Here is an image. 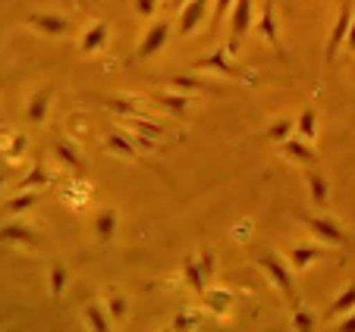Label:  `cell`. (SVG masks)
<instances>
[{"label":"cell","instance_id":"6da1fadb","mask_svg":"<svg viewBox=\"0 0 355 332\" xmlns=\"http://www.w3.org/2000/svg\"><path fill=\"white\" fill-rule=\"evenodd\" d=\"M192 69H208V73H217V75H227V79H239V82H248L252 85V75L245 73L242 66H236V63H230V50L227 47H217L211 57H201V60L192 63Z\"/></svg>","mask_w":355,"mask_h":332},{"label":"cell","instance_id":"7a4b0ae2","mask_svg":"<svg viewBox=\"0 0 355 332\" xmlns=\"http://www.w3.org/2000/svg\"><path fill=\"white\" fill-rule=\"evenodd\" d=\"M258 266L268 273V279L283 292V298H286L293 307H299V298H295V286H293V279H289V273L283 270L280 257H274V254H261V257H258Z\"/></svg>","mask_w":355,"mask_h":332},{"label":"cell","instance_id":"3957f363","mask_svg":"<svg viewBox=\"0 0 355 332\" xmlns=\"http://www.w3.org/2000/svg\"><path fill=\"white\" fill-rule=\"evenodd\" d=\"M352 0H343L340 7V16L334 22V32H330V41H327V66H334V57L343 44H346V35H349V26H352Z\"/></svg>","mask_w":355,"mask_h":332},{"label":"cell","instance_id":"277c9868","mask_svg":"<svg viewBox=\"0 0 355 332\" xmlns=\"http://www.w3.org/2000/svg\"><path fill=\"white\" fill-rule=\"evenodd\" d=\"M248 26H252V0H236V7H233V26H230V41H227V50L230 53L239 50V41L245 38Z\"/></svg>","mask_w":355,"mask_h":332},{"label":"cell","instance_id":"5b68a950","mask_svg":"<svg viewBox=\"0 0 355 332\" xmlns=\"http://www.w3.org/2000/svg\"><path fill=\"white\" fill-rule=\"evenodd\" d=\"M167 38H170V22H155V26L148 28V35L141 38V44H139V57L141 60H148V57H155L157 50H161L164 44H167Z\"/></svg>","mask_w":355,"mask_h":332},{"label":"cell","instance_id":"8992f818","mask_svg":"<svg viewBox=\"0 0 355 332\" xmlns=\"http://www.w3.org/2000/svg\"><path fill=\"white\" fill-rule=\"evenodd\" d=\"M305 226H309L321 241H330V245H343V241H346L343 229L336 226L334 219H327V216H309V219H305Z\"/></svg>","mask_w":355,"mask_h":332},{"label":"cell","instance_id":"52a82bcc","mask_svg":"<svg viewBox=\"0 0 355 332\" xmlns=\"http://www.w3.org/2000/svg\"><path fill=\"white\" fill-rule=\"evenodd\" d=\"M205 13H208V0H189L186 7H182V16H180V32L192 35L195 26L205 19Z\"/></svg>","mask_w":355,"mask_h":332},{"label":"cell","instance_id":"ba28073f","mask_svg":"<svg viewBox=\"0 0 355 332\" xmlns=\"http://www.w3.org/2000/svg\"><path fill=\"white\" fill-rule=\"evenodd\" d=\"M0 241H7V245H28V248H35V245H38V235H35L28 226H22V223H10V226L0 229Z\"/></svg>","mask_w":355,"mask_h":332},{"label":"cell","instance_id":"9c48e42d","mask_svg":"<svg viewBox=\"0 0 355 332\" xmlns=\"http://www.w3.org/2000/svg\"><path fill=\"white\" fill-rule=\"evenodd\" d=\"M54 154L69 166V169H73L76 179H79V182L85 179V160H82L79 154H76V147L69 145V141H57V145H54Z\"/></svg>","mask_w":355,"mask_h":332},{"label":"cell","instance_id":"30bf717a","mask_svg":"<svg viewBox=\"0 0 355 332\" xmlns=\"http://www.w3.org/2000/svg\"><path fill=\"white\" fill-rule=\"evenodd\" d=\"M258 35L268 38L270 44H280V35H277V22H274V0H264L261 7V19H258Z\"/></svg>","mask_w":355,"mask_h":332},{"label":"cell","instance_id":"8fae6325","mask_svg":"<svg viewBox=\"0 0 355 332\" xmlns=\"http://www.w3.org/2000/svg\"><path fill=\"white\" fill-rule=\"evenodd\" d=\"M32 28H38V32H44V35H63L69 28V22L63 19V16H44V13H35L32 19Z\"/></svg>","mask_w":355,"mask_h":332},{"label":"cell","instance_id":"7c38bea8","mask_svg":"<svg viewBox=\"0 0 355 332\" xmlns=\"http://www.w3.org/2000/svg\"><path fill=\"white\" fill-rule=\"evenodd\" d=\"M182 270H186V282L189 286L195 288V295H201V298H205V295H208V286H205V273H201V264L195 257H186L182 260Z\"/></svg>","mask_w":355,"mask_h":332},{"label":"cell","instance_id":"4fadbf2b","mask_svg":"<svg viewBox=\"0 0 355 332\" xmlns=\"http://www.w3.org/2000/svg\"><path fill=\"white\" fill-rule=\"evenodd\" d=\"M324 248H318V245H299V248H289V260H293V266L295 270H305V266L311 264V260H318V257H324Z\"/></svg>","mask_w":355,"mask_h":332},{"label":"cell","instance_id":"5bb4252c","mask_svg":"<svg viewBox=\"0 0 355 332\" xmlns=\"http://www.w3.org/2000/svg\"><path fill=\"white\" fill-rule=\"evenodd\" d=\"M104 44H107V22H94V26L82 35V50L94 53V50H101Z\"/></svg>","mask_w":355,"mask_h":332},{"label":"cell","instance_id":"9a60e30c","mask_svg":"<svg viewBox=\"0 0 355 332\" xmlns=\"http://www.w3.org/2000/svg\"><path fill=\"white\" fill-rule=\"evenodd\" d=\"M305 182H309L311 201H315L318 207H324V204H327V194H330V185H327V179H324L321 173H315V169H309V173H305Z\"/></svg>","mask_w":355,"mask_h":332},{"label":"cell","instance_id":"2e32d148","mask_svg":"<svg viewBox=\"0 0 355 332\" xmlns=\"http://www.w3.org/2000/svg\"><path fill=\"white\" fill-rule=\"evenodd\" d=\"M280 147H283V154H286V157H293V160H299V163H305V166H309V163H315V151H311V147L309 145H305V141H280Z\"/></svg>","mask_w":355,"mask_h":332},{"label":"cell","instance_id":"e0dca14e","mask_svg":"<svg viewBox=\"0 0 355 332\" xmlns=\"http://www.w3.org/2000/svg\"><path fill=\"white\" fill-rule=\"evenodd\" d=\"M157 104H161L164 107V110H170V113H173V116H180V113H186V107H189V98H186V94H167V91H164V94H157Z\"/></svg>","mask_w":355,"mask_h":332},{"label":"cell","instance_id":"ac0fdd59","mask_svg":"<svg viewBox=\"0 0 355 332\" xmlns=\"http://www.w3.org/2000/svg\"><path fill=\"white\" fill-rule=\"evenodd\" d=\"M208 311H214L217 317H220V313H227L230 307H233V295L230 292H223V288H217V292H208Z\"/></svg>","mask_w":355,"mask_h":332},{"label":"cell","instance_id":"d6986e66","mask_svg":"<svg viewBox=\"0 0 355 332\" xmlns=\"http://www.w3.org/2000/svg\"><path fill=\"white\" fill-rule=\"evenodd\" d=\"M47 104H51V91H38L28 104V120L32 122H44V113H47Z\"/></svg>","mask_w":355,"mask_h":332},{"label":"cell","instance_id":"ffe728a7","mask_svg":"<svg viewBox=\"0 0 355 332\" xmlns=\"http://www.w3.org/2000/svg\"><path fill=\"white\" fill-rule=\"evenodd\" d=\"M129 126L139 129L141 135H151V138H157V135L164 132V126L161 122H155L151 116H129Z\"/></svg>","mask_w":355,"mask_h":332},{"label":"cell","instance_id":"44dd1931","mask_svg":"<svg viewBox=\"0 0 355 332\" xmlns=\"http://www.w3.org/2000/svg\"><path fill=\"white\" fill-rule=\"evenodd\" d=\"M170 85L176 88V91H182V94H189V91H208V85L201 79H195V75H173L170 79Z\"/></svg>","mask_w":355,"mask_h":332},{"label":"cell","instance_id":"7402d4cb","mask_svg":"<svg viewBox=\"0 0 355 332\" xmlns=\"http://www.w3.org/2000/svg\"><path fill=\"white\" fill-rule=\"evenodd\" d=\"M104 104H107V110H114V113H120V116H145V110H141V107H135L132 100L107 98V100H104Z\"/></svg>","mask_w":355,"mask_h":332},{"label":"cell","instance_id":"603a6c76","mask_svg":"<svg viewBox=\"0 0 355 332\" xmlns=\"http://www.w3.org/2000/svg\"><path fill=\"white\" fill-rule=\"evenodd\" d=\"M104 145H107V151H114L116 157H132L135 154V141H129V138H123V135H107V141H104Z\"/></svg>","mask_w":355,"mask_h":332},{"label":"cell","instance_id":"cb8c5ba5","mask_svg":"<svg viewBox=\"0 0 355 332\" xmlns=\"http://www.w3.org/2000/svg\"><path fill=\"white\" fill-rule=\"evenodd\" d=\"M114 229H116V213L114 210H104L98 216V239L101 241H110V239H114Z\"/></svg>","mask_w":355,"mask_h":332},{"label":"cell","instance_id":"d4e9b609","mask_svg":"<svg viewBox=\"0 0 355 332\" xmlns=\"http://www.w3.org/2000/svg\"><path fill=\"white\" fill-rule=\"evenodd\" d=\"M38 201H41V194L22 192L19 198H10V201H7V210H10V213H22V210H28V207H35Z\"/></svg>","mask_w":355,"mask_h":332},{"label":"cell","instance_id":"484cf974","mask_svg":"<svg viewBox=\"0 0 355 332\" xmlns=\"http://www.w3.org/2000/svg\"><path fill=\"white\" fill-rule=\"evenodd\" d=\"M85 320H88V326H92L94 332H107V329H110L107 317H104V311H101L98 304H88V307H85Z\"/></svg>","mask_w":355,"mask_h":332},{"label":"cell","instance_id":"4316f807","mask_svg":"<svg viewBox=\"0 0 355 332\" xmlns=\"http://www.w3.org/2000/svg\"><path fill=\"white\" fill-rule=\"evenodd\" d=\"M352 307H355V286H349V288H343V295L330 304V317H334V313H346V311H352Z\"/></svg>","mask_w":355,"mask_h":332},{"label":"cell","instance_id":"83f0119b","mask_svg":"<svg viewBox=\"0 0 355 332\" xmlns=\"http://www.w3.org/2000/svg\"><path fill=\"white\" fill-rule=\"evenodd\" d=\"M295 129H299V135H302L305 141L315 138V110H305V113L295 120Z\"/></svg>","mask_w":355,"mask_h":332},{"label":"cell","instance_id":"f1b7e54d","mask_svg":"<svg viewBox=\"0 0 355 332\" xmlns=\"http://www.w3.org/2000/svg\"><path fill=\"white\" fill-rule=\"evenodd\" d=\"M293 129H295V122H289V120H280V122H274V126L268 129V138L280 145V141H286V138H289V132H293Z\"/></svg>","mask_w":355,"mask_h":332},{"label":"cell","instance_id":"f546056e","mask_svg":"<svg viewBox=\"0 0 355 332\" xmlns=\"http://www.w3.org/2000/svg\"><path fill=\"white\" fill-rule=\"evenodd\" d=\"M63 288H67V270L54 266V270H51V298H60Z\"/></svg>","mask_w":355,"mask_h":332},{"label":"cell","instance_id":"4dcf8cb0","mask_svg":"<svg viewBox=\"0 0 355 332\" xmlns=\"http://www.w3.org/2000/svg\"><path fill=\"white\" fill-rule=\"evenodd\" d=\"M170 326H173V329H198L201 317H198V313H176Z\"/></svg>","mask_w":355,"mask_h":332},{"label":"cell","instance_id":"1f68e13d","mask_svg":"<svg viewBox=\"0 0 355 332\" xmlns=\"http://www.w3.org/2000/svg\"><path fill=\"white\" fill-rule=\"evenodd\" d=\"M293 326H295L299 332L315 329V317H311V313H305L302 307H295V313H293Z\"/></svg>","mask_w":355,"mask_h":332},{"label":"cell","instance_id":"d6a6232c","mask_svg":"<svg viewBox=\"0 0 355 332\" xmlns=\"http://www.w3.org/2000/svg\"><path fill=\"white\" fill-rule=\"evenodd\" d=\"M44 182H47V173H44V166H35V169H32V173H28L26 176V179H22V188H32V185H44Z\"/></svg>","mask_w":355,"mask_h":332},{"label":"cell","instance_id":"836d02e7","mask_svg":"<svg viewBox=\"0 0 355 332\" xmlns=\"http://www.w3.org/2000/svg\"><path fill=\"white\" fill-rule=\"evenodd\" d=\"M230 7H233V0H217V10H214V22H211V32H217L223 22V16L230 13Z\"/></svg>","mask_w":355,"mask_h":332},{"label":"cell","instance_id":"e575fe53","mask_svg":"<svg viewBox=\"0 0 355 332\" xmlns=\"http://www.w3.org/2000/svg\"><path fill=\"white\" fill-rule=\"evenodd\" d=\"M22 154H26V135H13V141H10V157L19 160Z\"/></svg>","mask_w":355,"mask_h":332},{"label":"cell","instance_id":"d590c367","mask_svg":"<svg viewBox=\"0 0 355 332\" xmlns=\"http://www.w3.org/2000/svg\"><path fill=\"white\" fill-rule=\"evenodd\" d=\"M201 273H205V279H211L214 276V254H201Z\"/></svg>","mask_w":355,"mask_h":332},{"label":"cell","instance_id":"8d00e7d4","mask_svg":"<svg viewBox=\"0 0 355 332\" xmlns=\"http://www.w3.org/2000/svg\"><path fill=\"white\" fill-rule=\"evenodd\" d=\"M132 141H135V145H139V147H145V151H151V147H155V138H151V135H132Z\"/></svg>","mask_w":355,"mask_h":332},{"label":"cell","instance_id":"74e56055","mask_svg":"<svg viewBox=\"0 0 355 332\" xmlns=\"http://www.w3.org/2000/svg\"><path fill=\"white\" fill-rule=\"evenodd\" d=\"M155 3H157V0H139V13L141 16H151V13H155Z\"/></svg>","mask_w":355,"mask_h":332},{"label":"cell","instance_id":"f35d334b","mask_svg":"<svg viewBox=\"0 0 355 332\" xmlns=\"http://www.w3.org/2000/svg\"><path fill=\"white\" fill-rule=\"evenodd\" d=\"M110 307H114V317H123V313H126V301L123 298H110Z\"/></svg>","mask_w":355,"mask_h":332},{"label":"cell","instance_id":"ab89813d","mask_svg":"<svg viewBox=\"0 0 355 332\" xmlns=\"http://www.w3.org/2000/svg\"><path fill=\"white\" fill-rule=\"evenodd\" d=\"M340 332H355V313L343 320V323H340Z\"/></svg>","mask_w":355,"mask_h":332},{"label":"cell","instance_id":"60d3db41","mask_svg":"<svg viewBox=\"0 0 355 332\" xmlns=\"http://www.w3.org/2000/svg\"><path fill=\"white\" fill-rule=\"evenodd\" d=\"M346 47H349V50H355V19H352V26H349V35H346Z\"/></svg>","mask_w":355,"mask_h":332},{"label":"cell","instance_id":"b9f144b4","mask_svg":"<svg viewBox=\"0 0 355 332\" xmlns=\"http://www.w3.org/2000/svg\"><path fill=\"white\" fill-rule=\"evenodd\" d=\"M186 3H189V0H173V7H180V10L186 7Z\"/></svg>","mask_w":355,"mask_h":332},{"label":"cell","instance_id":"7bdbcfd3","mask_svg":"<svg viewBox=\"0 0 355 332\" xmlns=\"http://www.w3.org/2000/svg\"><path fill=\"white\" fill-rule=\"evenodd\" d=\"M0 188H3V176H0Z\"/></svg>","mask_w":355,"mask_h":332}]
</instances>
